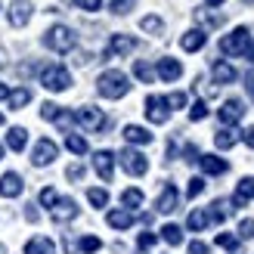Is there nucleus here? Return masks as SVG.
<instances>
[{"label": "nucleus", "mask_w": 254, "mask_h": 254, "mask_svg": "<svg viewBox=\"0 0 254 254\" xmlns=\"http://www.w3.org/2000/svg\"><path fill=\"white\" fill-rule=\"evenodd\" d=\"M106 223L112 226V230H130V226H133V214L124 211V208H115V211L106 214Z\"/></svg>", "instance_id": "obj_22"}, {"label": "nucleus", "mask_w": 254, "mask_h": 254, "mask_svg": "<svg viewBox=\"0 0 254 254\" xmlns=\"http://www.w3.org/2000/svg\"><path fill=\"white\" fill-rule=\"evenodd\" d=\"M139 28L149 31V34H161L164 31V22L158 16H143V22H139Z\"/></svg>", "instance_id": "obj_36"}, {"label": "nucleus", "mask_w": 254, "mask_h": 254, "mask_svg": "<svg viewBox=\"0 0 254 254\" xmlns=\"http://www.w3.org/2000/svg\"><path fill=\"white\" fill-rule=\"evenodd\" d=\"M74 121H78L87 133H96V130H103V127L109 124L106 115H103L96 106H84V109H78V112H74Z\"/></svg>", "instance_id": "obj_6"}, {"label": "nucleus", "mask_w": 254, "mask_h": 254, "mask_svg": "<svg viewBox=\"0 0 254 254\" xmlns=\"http://www.w3.org/2000/svg\"><path fill=\"white\" fill-rule=\"evenodd\" d=\"M198 164H201V171H205L208 177H223L226 171H230V164H226L220 155H198Z\"/></svg>", "instance_id": "obj_18"}, {"label": "nucleus", "mask_w": 254, "mask_h": 254, "mask_svg": "<svg viewBox=\"0 0 254 254\" xmlns=\"http://www.w3.org/2000/svg\"><path fill=\"white\" fill-rule=\"evenodd\" d=\"M226 217H230V201H226V198H217V201L208 208V223H223Z\"/></svg>", "instance_id": "obj_26"}, {"label": "nucleus", "mask_w": 254, "mask_h": 254, "mask_svg": "<svg viewBox=\"0 0 254 254\" xmlns=\"http://www.w3.org/2000/svg\"><path fill=\"white\" fill-rule=\"evenodd\" d=\"M183 158H186V161H198V149H195L192 143H186V149H183Z\"/></svg>", "instance_id": "obj_50"}, {"label": "nucleus", "mask_w": 254, "mask_h": 254, "mask_svg": "<svg viewBox=\"0 0 254 254\" xmlns=\"http://www.w3.org/2000/svg\"><path fill=\"white\" fill-rule=\"evenodd\" d=\"M6 65V53H3V50H0V68H3Z\"/></svg>", "instance_id": "obj_54"}, {"label": "nucleus", "mask_w": 254, "mask_h": 254, "mask_svg": "<svg viewBox=\"0 0 254 254\" xmlns=\"http://www.w3.org/2000/svg\"><path fill=\"white\" fill-rule=\"evenodd\" d=\"M59 115H62V109H59L56 103H44V106H41V118H44V121H56Z\"/></svg>", "instance_id": "obj_40"}, {"label": "nucleus", "mask_w": 254, "mask_h": 254, "mask_svg": "<svg viewBox=\"0 0 254 254\" xmlns=\"http://www.w3.org/2000/svg\"><path fill=\"white\" fill-rule=\"evenodd\" d=\"M146 201V195H143V189H136V186H130V189H124L121 192V205H124V211H133V208H139Z\"/></svg>", "instance_id": "obj_25"}, {"label": "nucleus", "mask_w": 254, "mask_h": 254, "mask_svg": "<svg viewBox=\"0 0 254 254\" xmlns=\"http://www.w3.org/2000/svg\"><path fill=\"white\" fill-rule=\"evenodd\" d=\"M214 242H217L220 248H226L230 254H239V251H242V245H239V239H236V236H230V233H220L217 239H214Z\"/></svg>", "instance_id": "obj_34"}, {"label": "nucleus", "mask_w": 254, "mask_h": 254, "mask_svg": "<svg viewBox=\"0 0 254 254\" xmlns=\"http://www.w3.org/2000/svg\"><path fill=\"white\" fill-rule=\"evenodd\" d=\"M25 220H28V223H37V220H41V214H37V205H25Z\"/></svg>", "instance_id": "obj_48"}, {"label": "nucleus", "mask_w": 254, "mask_h": 254, "mask_svg": "<svg viewBox=\"0 0 254 254\" xmlns=\"http://www.w3.org/2000/svg\"><path fill=\"white\" fill-rule=\"evenodd\" d=\"M198 19L205 22V25H220V22H223V16H217V12H205V9L198 12Z\"/></svg>", "instance_id": "obj_46"}, {"label": "nucleus", "mask_w": 254, "mask_h": 254, "mask_svg": "<svg viewBox=\"0 0 254 254\" xmlns=\"http://www.w3.org/2000/svg\"><path fill=\"white\" fill-rule=\"evenodd\" d=\"M239 239H254V220L251 217H245L239 223Z\"/></svg>", "instance_id": "obj_45"}, {"label": "nucleus", "mask_w": 254, "mask_h": 254, "mask_svg": "<svg viewBox=\"0 0 254 254\" xmlns=\"http://www.w3.org/2000/svg\"><path fill=\"white\" fill-rule=\"evenodd\" d=\"M0 158H3V146H0Z\"/></svg>", "instance_id": "obj_57"}, {"label": "nucleus", "mask_w": 254, "mask_h": 254, "mask_svg": "<svg viewBox=\"0 0 254 254\" xmlns=\"http://www.w3.org/2000/svg\"><path fill=\"white\" fill-rule=\"evenodd\" d=\"M201 192H205V177H192V180H189V186H186V195L195 198V195H201Z\"/></svg>", "instance_id": "obj_38"}, {"label": "nucleus", "mask_w": 254, "mask_h": 254, "mask_svg": "<svg viewBox=\"0 0 254 254\" xmlns=\"http://www.w3.org/2000/svg\"><path fill=\"white\" fill-rule=\"evenodd\" d=\"M155 74L164 81V84H171V81H177L183 74V65H180V59H174V56H164V59H158V65H155Z\"/></svg>", "instance_id": "obj_13"}, {"label": "nucleus", "mask_w": 254, "mask_h": 254, "mask_svg": "<svg viewBox=\"0 0 254 254\" xmlns=\"http://www.w3.org/2000/svg\"><path fill=\"white\" fill-rule=\"evenodd\" d=\"M189 118H192V121H205V118H208V106L201 103V99H198V103H192V109H189Z\"/></svg>", "instance_id": "obj_42"}, {"label": "nucleus", "mask_w": 254, "mask_h": 254, "mask_svg": "<svg viewBox=\"0 0 254 254\" xmlns=\"http://www.w3.org/2000/svg\"><path fill=\"white\" fill-rule=\"evenodd\" d=\"M78 248H81L84 254H96L99 248H103V242H99V239H96V236H84V239H81V245H78Z\"/></svg>", "instance_id": "obj_37"}, {"label": "nucleus", "mask_w": 254, "mask_h": 254, "mask_svg": "<svg viewBox=\"0 0 254 254\" xmlns=\"http://www.w3.org/2000/svg\"><path fill=\"white\" fill-rule=\"evenodd\" d=\"M118 161H121V168L130 174V177H143L149 171V158L139 149H124L121 155H118Z\"/></svg>", "instance_id": "obj_7"}, {"label": "nucleus", "mask_w": 254, "mask_h": 254, "mask_svg": "<svg viewBox=\"0 0 254 254\" xmlns=\"http://www.w3.org/2000/svg\"><path fill=\"white\" fill-rule=\"evenodd\" d=\"M155 242H158V236H155V233H139L136 248H139V251H149V248H155Z\"/></svg>", "instance_id": "obj_41"}, {"label": "nucleus", "mask_w": 254, "mask_h": 254, "mask_svg": "<svg viewBox=\"0 0 254 254\" xmlns=\"http://www.w3.org/2000/svg\"><path fill=\"white\" fill-rule=\"evenodd\" d=\"M177 205H180V192H177L174 183H168L155 198V211L158 214H171V211H177Z\"/></svg>", "instance_id": "obj_12"}, {"label": "nucleus", "mask_w": 254, "mask_h": 254, "mask_svg": "<svg viewBox=\"0 0 254 254\" xmlns=\"http://www.w3.org/2000/svg\"><path fill=\"white\" fill-rule=\"evenodd\" d=\"M65 174H68V180H81V177H84V164H71Z\"/></svg>", "instance_id": "obj_49"}, {"label": "nucleus", "mask_w": 254, "mask_h": 254, "mask_svg": "<svg viewBox=\"0 0 254 254\" xmlns=\"http://www.w3.org/2000/svg\"><path fill=\"white\" fill-rule=\"evenodd\" d=\"M124 139L130 146H149L152 143V133L146 130V127H139V124H127L124 127Z\"/></svg>", "instance_id": "obj_21"}, {"label": "nucleus", "mask_w": 254, "mask_h": 254, "mask_svg": "<svg viewBox=\"0 0 254 254\" xmlns=\"http://www.w3.org/2000/svg\"><path fill=\"white\" fill-rule=\"evenodd\" d=\"M239 143V130H233V127H223V130L214 133V146L217 149H233Z\"/></svg>", "instance_id": "obj_28"}, {"label": "nucleus", "mask_w": 254, "mask_h": 254, "mask_svg": "<svg viewBox=\"0 0 254 254\" xmlns=\"http://www.w3.org/2000/svg\"><path fill=\"white\" fill-rule=\"evenodd\" d=\"M22 189H25L22 174L6 171L3 177H0V195H3V198H16V195H22Z\"/></svg>", "instance_id": "obj_14"}, {"label": "nucleus", "mask_w": 254, "mask_h": 254, "mask_svg": "<svg viewBox=\"0 0 254 254\" xmlns=\"http://www.w3.org/2000/svg\"><path fill=\"white\" fill-rule=\"evenodd\" d=\"M217 118H220L223 127L239 124V121L245 118V103H242V99H226V103L220 106V112H217Z\"/></svg>", "instance_id": "obj_9"}, {"label": "nucleus", "mask_w": 254, "mask_h": 254, "mask_svg": "<svg viewBox=\"0 0 254 254\" xmlns=\"http://www.w3.org/2000/svg\"><path fill=\"white\" fill-rule=\"evenodd\" d=\"M109 9L115 12V16H127V12L133 9V0H112V3H109Z\"/></svg>", "instance_id": "obj_39"}, {"label": "nucleus", "mask_w": 254, "mask_h": 254, "mask_svg": "<svg viewBox=\"0 0 254 254\" xmlns=\"http://www.w3.org/2000/svg\"><path fill=\"white\" fill-rule=\"evenodd\" d=\"M74 217H78V201H74V198H59L56 201V208H53V220H74Z\"/></svg>", "instance_id": "obj_20"}, {"label": "nucleus", "mask_w": 254, "mask_h": 254, "mask_svg": "<svg viewBox=\"0 0 254 254\" xmlns=\"http://www.w3.org/2000/svg\"><path fill=\"white\" fill-rule=\"evenodd\" d=\"M37 201H41L44 208L53 211V208H56V201H59V192H56L53 186H44V189H41V195H37Z\"/></svg>", "instance_id": "obj_35"}, {"label": "nucleus", "mask_w": 254, "mask_h": 254, "mask_svg": "<svg viewBox=\"0 0 254 254\" xmlns=\"http://www.w3.org/2000/svg\"><path fill=\"white\" fill-rule=\"evenodd\" d=\"M87 201H90L93 208H106L109 205V192L99 189V186H90V189H87Z\"/></svg>", "instance_id": "obj_32"}, {"label": "nucleus", "mask_w": 254, "mask_h": 254, "mask_svg": "<svg viewBox=\"0 0 254 254\" xmlns=\"http://www.w3.org/2000/svg\"><path fill=\"white\" fill-rule=\"evenodd\" d=\"M242 139H245V143H248V146L254 149V127H248V130L242 133Z\"/></svg>", "instance_id": "obj_51"}, {"label": "nucleus", "mask_w": 254, "mask_h": 254, "mask_svg": "<svg viewBox=\"0 0 254 254\" xmlns=\"http://www.w3.org/2000/svg\"><path fill=\"white\" fill-rule=\"evenodd\" d=\"M211 78L217 81V84H233V81L239 78V71H236V68L230 65V62L217 59V62H214V65H211Z\"/></svg>", "instance_id": "obj_19"}, {"label": "nucleus", "mask_w": 254, "mask_h": 254, "mask_svg": "<svg viewBox=\"0 0 254 254\" xmlns=\"http://www.w3.org/2000/svg\"><path fill=\"white\" fill-rule=\"evenodd\" d=\"M31 12H34V6H31V0H12L9 3V25L12 28H25V25L31 22Z\"/></svg>", "instance_id": "obj_10"}, {"label": "nucleus", "mask_w": 254, "mask_h": 254, "mask_svg": "<svg viewBox=\"0 0 254 254\" xmlns=\"http://www.w3.org/2000/svg\"><path fill=\"white\" fill-rule=\"evenodd\" d=\"M211 248L205 245V242H198V239H192V242H189V254H208Z\"/></svg>", "instance_id": "obj_47"}, {"label": "nucleus", "mask_w": 254, "mask_h": 254, "mask_svg": "<svg viewBox=\"0 0 254 254\" xmlns=\"http://www.w3.org/2000/svg\"><path fill=\"white\" fill-rule=\"evenodd\" d=\"M0 254H6V248H3V245H0Z\"/></svg>", "instance_id": "obj_56"}, {"label": "nucleus", "mask_w": 254, "mask_h": 254, "mask_svg": "<svg viewBox=\"0 0 254 254\" xmlns=\"http://www.w3.org/2000/svg\"><path fill=\"white\" fill-rule=\"evenodd\" d=\"M96 90L106 99H121V96L130 93V81H127V74L121 68H109L96 78Z\"/></svg>", "instance_id": "obj_1"}, {"label": "nucleus", "mask_w": 254, "mask_h": 254, "mask_svg": "<svg viewBox=\"0 0 254 254\" xmlns=\"http://www.w3.org/2000/svg\"><path fill=\"white\" fill-rule=\"evenodd\" d=\"M133 50H136V37H130V34H112L109 56H127V53H133Z\"/></svg>", "instance_id": "obj_16"}, {"label": "nucleus", "mask_w": 254, "mask_h": 254, "mask_svg": "<svg viewBox=\"0 0 254 254\" xmlns=\"http://www.w3.org/2000/svg\"><path fill=\"white\" fill-rule=\"evenodd\" d=\"M205 44H208V34L201 31V28H189V31L180 37V47L186 50V53H198Z\"/></svg>", "instance_id": "obj_17"}, {"label": "nucleus", "mask_w": 254, "mask_h": 254, "mask_svg": "<svg viewBox=\"0 0 254 254\" xmlns=\"http://www.w3.org/2000/svg\"><path fill=\"white\" fill-rule=\"evenodd\" d=\"M205 226H208V211H205V208L189 211V217H186V230H189V233H201Z\"/></svg>", "instance_id": "obj_24"}, {"label": "nucleus", "mask_w": 254, "mask_h": 254, "mask_svg": "<svg viewBox=\"0 0 254 254\" xmlns=\"http://www.w3.org/2000/svg\"><path fill=\"white\" fill-rule=\"evenodd\" d=\"M248 47H251V31L245 25H239L233 34L220 37V53H226V56H245Z\"/></svg>", "instance_id": "obj_3"}, {"label": "nucleus", "mask_w": 254, "mask_h": 254, "mask_svg": "<svg viewBox=\"0 0 254 254\" xmlns=\"http://www.w3.org/2000/svg\"><path fill=\"white\" fill-rule=\"evenodd\" d=\"M41 84L47 87L50 93H62V90H68V87H71V71L62 68V65H47L41 71Z\"/></svg>", "instance_id": "obj_4"}, {"label": "nucleus", "mask_w": 254, "mask_h": 254, "mask_svg": "<svg viewBox=\"0 0 254 254\" xmlns=\"http://www.w3.org/2000/svg\"><path fill=\"white\" fill-rule=\"evenodd\" d=\"M245 3H254V0H245Z\"/></svg>", "instance_id": "obj_58"}, {"label": "nucleus", "mask_w": 254, "mask_h": 254, "mask_svg": "<svg viewBox=\"0 0 254 254\" xmlns=\"http://www.w3.org/2000/svg\"><path fill=\"white\" fill-rule=\"evenodd\" d=\"M164 103H168V109H183L186 106V93H171V96H164Z\"/></svg>", "instance_id": "obj_43"}, {"label": "nucleus", "mask_w": 254, "mask_h": 254, "mask_svg": "<svg viewBox=\"0 0 254 254\" xmlns=\"http://www.w3.org/2000/svg\"><path fill=\"white\" fill-rule=\"evenodd\" d=\"M248 90H251V96H254V78H248Z\"/></svg>", "instance_id": "obj_55"}, {"label": "nucleus", "mask_w": 254, "mask_h": 254, "mask_svg": "<svg viewBox=\"0 0 254 254\" xmlns=\"http://www.w3.org/2000/svg\"><path fill=\"white\" fill-rule=\"evenodd\" d=\"M65 149L74 152V155H87V139L81 133H68L65 136Z\"/></svg>", "instance_id": "obj_31"}, {"label": "nucleus", "mask_w": 254, "mask_h": 254, "mask_svg": "<svg viewBox=\"0 0 254 254\" xmlns=\"http://www.w3.org/2000/svg\"><path fill=\"white\" fill-rule=\"evenodd\" d=\"M78 44V34H74L68 25H53L47 34H44V47L53 50V53H68Z\"/></svg>", "instance_id": "obj_2"}, {"label": "nucleus", "mask_w": 254, "mask_h": 254, "mask_svg": "<svg viewBox=\"0 0 254 254\" xmlns=\"http://www.w3.org/2000/svg\"><path fill=\"white\" fill-rule=\"evenodd\" d=\"M25 143H28V130H25V127H9V133H6V146H9L12 152H22Z\"/></svg>", "instance_id": "obj_27"}, {"label": "nucleus", "mask_w": 254, "mask_h": 254, "mask_svg": "<svg viewBox=\"0 0 254 254\" xmlns=\"http://www.w3.org/2000/svg\"><path fill=\"white\" fill-rule=\"evenodd\" d=\"M0 99H9V87L6 84H0Z\"/></svg>", "instance_id": "obj_52"}, {"label": "nucleus", "mask_w": 254, "mask_h": 254, "mask_svg": "<svg viewBox=\"0 0 254 254\" xmlns=\"http://www.w3.org/2000/svg\"><path fill=\"white\" fill-rule=\"evenodd\" d=\"M251 198H254V177H242L233 192V208H245Z\"/></svg>", "instance_id": "obj_15"}, {"label": "nucleus", "mask_w": 254, "mask_h": 254, "mask_svg": "<svg viewBox=\"0 0 254 254\" xmlns=\"http://www.w3.org/2000/svg\"><path fill=\"white\" fill-rule=\"evenodd\" d=\"M6 103H9V109H25V106L31 103V90H28V87L9 90V99H6Z\"/></svg>", "instance_id": "obj_29"}, {"label": "nucleus", "mask_w": 254, "mask_h": 254, "mask_svg": "<svg viewBox=\"0 0 254 254\" xmlns=\"http://www.w3.org/2000/svg\"><path fill=\"white\" fill-rule=\"evenodd\" d=\"M0 124H3V115H0Z\"/></svg>", "instance_id": "obj_59"}, {"label": "nucleus", "mask_w": 254, "mask_h": 254, "mask_svg": "<svg viewBox=\"0 0 254 254\" xmlns=\"http://www.w3.org/2000/svg\"><path fill=\"white\" fill-rule=\"evenodd\" d=\"M223 0H208V9H214V6H220Z\"/></svg>", "instance_id": "obj_53"}, {"label": "nucleus", "mask_w": 254, "mask_h": 254, "mask_svg": "<svg viewBox=\"0 0 254 254\" xmlns=\"http://www.w3.org/2000/svg\"><path fill=\"white\" fill-rule=\"evenodd\" d=\"M133 74H136L143 84H152V81H155V71H152V65H149V62H143V59L133 62Z\"/></svg>", "instance_id": "obj_33"}, {"label": "nucleus", "mask_w": 254, "mask_h": 254, "mask_svg": "<svg viewBox=\"0 0 254 254\" xmlns=\"http://www.w3.org/2000/svg\"><path fill=\"white\" fill-rule=\"evenodd\" d=\"M161 239H164L168 245H183V230H180L177 223H164V226H161Z\"/></svg>", "instance_id": "obj_30"}, {"label": "nucleus", "mask_w": 254, "mask_h": 254, "mask_svg": "<svg viewBox=\"0 0 254 254\" xmlns=\"http://www.w3.org/2000/svg\"><path fill=\"white\" fill-rule=\"evenodd\" d=\"M93 171L99 174V180H103V183H112V177H115V152L99 149L96 155H93Z\"/></svg>", "instance_id": "obj_8"}, {"label": "nucleus", "mask_w": 254, "mask_h": 254, "mask_svg": "<svg viewBox=\"0 0 254 254\" xmlns=\"http://www.w3.org/2000/svg\"><path fill=\"white\" fill-rule=\"evenodd\" d=\"M25 254H56V245H53V239H47V236H34L25 242Z\"/></svg>", "instance_id": "obj_23"}, {"label": "nucleus", "mask_w": 254, "mask_h": 254, "mask_svg": "<svg viewBox=\"0 0 254 254\" xmlns=\"http://www.w3.org/2000/svg\"><path fill=\"white\" fill-rule=\"evenodd\" d=\"M146 118L152 124H168L171 109H168V103H164V96H146Z\"/></svg>", "instance_id": "obj_11"}, {"label": "nucleus", "mask_w": 254, "mask_h": 254, "mask_svg": "<svg viewBox=\"0 0 254 254\" xmlns=\"http://www.w3.org/2000/svg\"><path fill=\"white\" fill-rule=\"evenodd\" d=\"M74 6L84 12H96V9H103V0H74Z\"/></svg>", "instance_id": "obj_44"}, {"label": "nucleus", "mask_w": 254, "mask_h": 254, "mask_svg": "<svg viewBox=\"0 0 254 254\" xmlns=\"http://www.w3.org/2000/svg\"><path fill=\"white\" fill-rule=\"evenodd\" d=\"M56 158H59V146L53 143V139L41 136L34 143V149H31V164L34 168H47V164H53Z\"/></svg>", "instance_id": "obj_5"}]
</instances>
